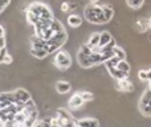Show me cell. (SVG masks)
Returning <instances> with one entry per match:
<instances>
[{
    "mask_svg": "<svg viewBox=\"0 0 151 127\" xmlns=\"http://www.w3.org/2000/svg\"><path fill=\"white\" fill-rule=\"evenodd\" d=\"M111 40H113L111 34H110L107 31L101 32V37H99V44H98V48H101V47H104V45L109 44V42L111 41Z\"/></svg>",
    "mask_w": 151,
    "mask_h": 127,
    "instance_id": "obj_19",
    "label": "cell"
},
{
    "mask_svg": "<svg viewBox=\"0 0 151 127\" xmlns=\"http://www.w3.org/2000/svg\"><path fill=\"white\" fill-rule=\"evenodd\" d=\"M56 118H57L58 126H76L77 125V121H74V118L64 109L57 110V117Z\"/></svg>",
    "mask_w": 151,
    "mask_h": 127,
    "instance_id": "obj_6",
    "label": "cell"
},
{
    "mask_svg": "<svg viewBox=\"0 0 151 127\" xmlns=\"http://www.w3.org/2000/svg\"><path fill=\"white\" fill-rule=\"evenodd\" d=\"M126 3H127V5L130 8H133V9H139V8L143 5L145 0H126Z\"/></svg>",
    "mask_w": 151,
    "mask_h": 127,
    "instance_id": "obj_23",
    "label": "cell"
},
{
    "mask_svg": "<svg viewBox=\"0 0 151 127\" xmlns=\"http://www.w3.org/2000/svg\"><path fill=\"white\" fill-rule=\"evenodd\" d=\"M83 103H85V102H83L82 97L80 95V93L73 94V95L70 97V99H69V102H68L69 107H72V109H80Z\"/></svg>",
    "mask_w": 151,
    "mask_h": 127,
    "instance_id": "obj_10",
    "label": "cell"
},
{
    "mask_svg": "<svg viewBox=\"0 0 151 127\" xmlns=\"http://www.w3.org/2000/svg\"><path fill=\"white\" fill-rule=\"evenodd\" d=\"M102 11H104L105 21L109 23V21L113 19V16H114V9H113V7L111 5H102Z\"/></svg>",
    "mask_w": 151,
    "mask_h": 127,
    "instance_id": "obj_17",
    "label": "cell"
},
{
    "mask_svg": "<svg viewBox=\"0 0 151 127\" xmlns=\"http://www.w3.org/2000/svg\"><path fill=\"white\" fill-rule=\"evenodd\" d=\"M150 40H151V33H150Z\"/></svg>",
    "mask_w": 151,
    "mask_h": 127,
    "instance_id": "obj_37",
    "label": "cell"
},
{
    "mask_svg": "<svg viewBox=\"0 0 151 127\" xmlns=\"http://www.w3.org/2000/svg\"><path fill=\"white\" fill-rule=\"evenodd\" d=\"M68 24L72 27V28H77V27H80L81 24H82V19L78 15H69L68 17Z\"/></svg>",
    "mask_w": 151,
    "mask_h": 127,
    "instance_id": "obj_16",
    "label": "cell"
},
{
    "mask_svg": "<svg viewBox=\"0 0 151 127\" xmlns=\"http://www.w3.org/2000/svg\"><path fill=\"white\" fill-rule=\"evenodd\" d=\"M107 72L110 73V75H111L113 78H115L117 81H119V80H123V78H126L129 74H126V73H123V72H121L119 69H118L117 66H113V67H107Z\"/></svg>",
    "mask_w": 151,
    "mask_h": 127,
    "instance_id": "obj_13",
    "label": "cell"
},
{
    "mask_svg": "<svg viewBox=\"0 0 151 127\" xmlns=\"http://www.w3.org/2000/svg\"><path fill=\"white\" fill-rule=\"evenodd\" d=\"M77 61H78V64H80L82 67H91V66H94L93 62H91L90 55H86V53L81 52V50H78Z\"/></svg>",
    "mask_w": 151,
    "mask_h": 127,
    "instance_id": "obj_8",
    "label": "cell"
},
{
    "mask_svg": "<svg viewBox=\"0 0 151 127\" xmlns=\"http://www.w3.org/2000/svg\"><path fill=\"white\" fill-rule=\"evenodd\" d=\"M27 21H28L29 24H32V25L35 27L36 24H39L40 21H44V20H41V19H40L37 15H35L33 12H31V11L27 9Z\"/></svg>",
    "mask_w": 151,
    "mask_h": 127,
    "instance_id": "obj_20",
    "label": "cell"
},
{
    "mask_svg": "<svg viewBox=\"0 0 151 127\" xmlns=\"http://www.w3.org/2000/svg\"><path fill=\"white\" fill-rule=\"evenodd\" d=\"M7 47L5 48H1V49H0V62L3 64V60H4V57H5V55H7Z\"/></svg>",
    "mask_w": 151,
    "mask_h": 127,
    "instance_id": "obj_30",
    "label": "cell"
},
{
    "mask_svg": "<svg viewBox=\"0 0 151 127\" xmlns=\"http://www.w3.org/2000/svg\"><path fill=\"white\" fill-rule=\"evenodd\" d=\"M66 39H68V34H66V31L60 32V33L52 36L49 40H47V45H45V49L48 50V53H55L65 44Z\"/></svg>",
    "mask_w": 151,
    "mask_h": 127,
    "instance_id": "obj_2",
    "label": "cell"
},
{
    "mask_svg": "<svg viewBox=\"0 0 151 127\" xmlns=\"http://www.w3.org/2000/svg\"><path fill=\"white\" fill-rule=\"evenodd\" d=\"M80 95L82 97L83 102H89V101H93L94 99V95L91 93H89V91H80Z\"/></svg>",
    "mask_w": 151,
    "mask_h": 127,
    "instance_id": "obj_25",
    "label": "cell"
},
{
    "mask_svg": "<svg viewBox=\"0 0 151 127\" xmlns=\"http://www.w3.org/2000/svg\"><path fill=\"white\" fill-rule=\"evenodd\" d=\"M27 9L31 11V12H33L35 15H37L41 20H44V21L45 20H52L53 19V15H52V12H50V9L47 7V5L42 4V3H39V1L31 3Z\"/></svg>",
    "mask_w": 151,
    "mask_h": 127,
    "instance_id": "obj_3",
    "label": "cell"
},
{
    "mask_svg": "<svg viewBox=\"0 0 151 127\" xmlns=\"http://www.w3.org/2000/svg\"><path fill=\"white\" fill-rule=\"evenodd\" d=\"M147 78H149V80H151V69L147 70ZM149 80H147V81H149Z\"/></svg>",
    "mask_w": 151,
    "mask_h": 127,
    "instance_id": "obj_34",
    "label": "cell"
},
{
    "mask_svg": "<svg viewBox=\"0 0 151 127\" xmlns=\"http://www.w3.org/2000/svg\"><path fill=\"white\" fill-rule=\"evenodd\" d=\"M99 37H101V33H97V32L90 36V39H89V41H88V45L91 48V50H94L96 48H98Z\"/></svg>",
    "mask_w": 151,
    "mask_h": 127,
    "instance_id": "obj_18",
    "label": "cell"
},
{
    "mask_svg": "<svg viewBox=\"0 0 151 127\" xmlns=\"http://www.w3.org/2000/svg\"><path fill=\"white\" fill-rule=\"evenodd\" d=\"M55 65L61 70H65L69 69L72 65V57L66 50H57L55 56Z\"/></svg>",
    "mask_w": 151,
    "mask_h": 127,
    "instance_id": "obj_4",
    "label": "cell"
},
{
    "mask_svg": "<svg viewBox=\"0 0 151 127\" xmlns=\"http://www.w3.org/2000/svg\"><path fill=\"white\" fill-rule=\"evenodd\" d=\"M138 77L141 81H147L149 78H147V70H139L138 72Z\"/></svg>",
    "mask_w": 151,
    "mask_h": 127,
    "instance_id": "obj_28",
    "label": "cell"
},
{
    "mask_svg": "<svg viewBox=\"0 0 151 127\" xmlns=\"http://www.w3.org/2000/svg\"><path fill=\"white\" fill-rule=\"evenodd\" d=\"M137 27H138V29L141 32H145L147 29V27H149V24L145 23L143 20H138V21H137Z\"/></svg>",
    "mask_w": 151,
    "mask_h": 127,
    "instance_id": "obj_26",
    "label": "cell"
},
{
    "mask_svg": "<svg viewBox=\"0 0 151 127\" xmlns=\"http://www.w3.org/2000/svg\"><path fill=\"white\" fill-rule=\"evenodd\" d=\"M78 127H85V126H90V127H97L99 126V122L96 119V118H82V119L77 121Z\"/></svg>",
    "mask_w": 151,
    "mask_h": 127,
    "instance_id": "obj_11",
    "label": "cell"
},
{
    "mask_svg": "<svg viewBox=\"0 0 151 127\" xmlns=\"http://www.w3.org/2000/svg\"><path fill=\"white\" fill-rule=\"evenodd\" d=\"M31 42H32V48L33 49H41V48H45V45H47V41L42 40L41 37L36 36V34H35V37L31 39Z\"/></svg>",
    "mask_w": 151,
    "mask_h": 127,
    "instance_id": "obj_15",
    "label": "cell"
},
{
    "mask_svg": "<svg viewBox=\"0 0 151 127\" xmlns=\"http://www.w3.org/2000/svg\"><path fill=\"white\" fill-rule=\"evenodd\" d=\"M89 1L93 3V4H97V3H98V0H89Z\"/></svg>",
    "mask_w": 151,
    "mask_h": 127,
    "instance_id": "obj_35",
    "label": "cell"
},
{
    "mask_svg": "<svg viewBox=\"0 0 151 127\" xmlns=\"http://www.w3.org/2000/svg\"><path fill=\"white\" fill-rule=\"evenodd\" d=\"M117 67L121 70V72L126 73V74H129V73H130V65H129V62L126 60H119V61H118Z\"/></svg>",
    "mask_w": 151,
    "mask_h": 127,
    "instance_id": "obj_22",
    "label": "cell"
},
{
    "mask_svg": "<svg viewBox=\"0 0 151 127\" xmlns=\"http://www.w3.org/2000/svg\"><path fill=\"white\" fill-rule=\"evenodd\" d=\"M15 102H16V98H15V94L13 93H1L0 94V103H1L3 106L15 103Z\"/></svg>",
    "mask_w": 151,
    "mask_h": 127,
    "instance_id": "obj_12",
    "label": "cell"
},
{
    "mask_svg": "<svg viewBox=\"0 0 151 127\" xmlns=\"http://www.w3.org/2000/svg\"><path fill=\"white\" fill-rule=\"evenodd\" d=\"M5 47H7V44H5V36H3V37H0V49Z\"/></svg>",
    "mask_w": 151,
    "mask_h": 127,
    "instance_id": "obj_32",
    "label": "cell"
},
{
    "mask_svg": "<svg viewBox=\"0 0 151 127\" xmlns=\"http://www.w3.org/2000/svg\"><path fill=\"white\" fill-rule=\"evenodd\" d=\"M117 90H119V91H133V89H134V86H133V82H131L130 80H129L127 77L126 78H123V80H119L117 82Z\"/></svg>",
    "mask_w": 151,
    "mask_h": 127,
    "instance_id": "obj_9",
    "label": "cell"
},
{
    "mask_svg": "<svg viewBox=\"0 0 151 127\" xmlns=\"http://www.w3.org/2000/svg\"><path fill=\"white\" fill-rule=\"evenodd\" d=\"M3 36H5V31H4V28L0 25V37H3Z\"/></svg>",
    "mask_w": 151,
    "mask_h": 127,
    "instance_id": "obj_33",
    "label": "cell"
},
{
    "mask_svg": "<svg viewBox=\"0 0 151 127\" xmlns=\"http://www.w3.org/2000/svg\"><path fill=\"white\" fill-rule=\"evenodd\" d=\"M31 53L36 58H45L48 55H49V53H48V50L45 49V48H41V49H33V48H31Z\"/></svg>",
    "mask_w": 151,
    "mask_h": 127,
    "instance_id": "obj_21",
    "label": "cell"
},
{
    "mask_svg": "<svg viewBox=\"0 0 151 127\" xmlns=\"http://www.w3.org/2000/svg\"><path fill=\"white\" fill-rule=\"evenodd\" d=\"M61 11H63V12H68V11H70V5H69L68 1H64L63 4H61Z\"/></svg>",
    "mask_w": 151,
    "mask_h": 127,
    "instance_id": "obj_29",
    "label": "cell"
},
{
    "mask_svg": "<svg viewBox=\"0 0 151 127\" xmlns=\"http://www.w3.org/2000/svg\"><path fill=\"white\" fill-rule=\"evenodd\" d=\"M12 62V57H11L9 55H5V57H4V60H3V64H11Z\"/></svg>",
    "mask_w": 151,
    "mask_h": 127,
    "instance_id": "obj_31",
    "label": "cell"
},
{
    "mask_svg": "<svg viewBox=\"0 0 151 127\" xmlns=\"http://www.w3.org/2000/svg\"><path fill=\"white\" fill-rule=\"evenodd\" d=\"M13 94H15V98H16V103L24 105L25 102H28L29 99H32L31 94L27 90H24V89H17V90L13 91Z\"/></svg>",
    "mask_w": 151,
    "mask_h": 127,
    "instance_id": "obj_7",
    "label": "cell"
},
{
    "mask_svg": "<svg viewBox=\"0 0 151 127\" xmlns=\"http://www.w3.org/2000/svg\"><path fill=\"white\" fill-rule=\"evenodd\" d=\"M113 52H114V56H117L119 60H126V52H125V50H123L121 47L115 45L114 49H113Z\"/></svg>",
    "mask_w": 151,
    "mask_h": 127,
    "instance_id": "obj_24",
    "label": "cell"
},
{
    "mask_svg": "<svg viewBox=\"0 0 151 127\" xmlns=\"http://www.w3.org/2000/svg\"><path fill=\"white\" fill-rule=\"evenodd\" d=\"M139 110L147 118H151V90L147 89L139 101Z\"/></svg>",
    "mask_w": 151,
    "mask_h": 127,
    "instance_id": "obj_5",
    "label": "cell"
},
{
    "mask_svg": "<svg viewBox=\"0 0 151 127\" xmlns=\"http://www.w3.org/2000/svg\"><path fill=\"white\" fill-rule=\"evenodd\" d=\"M72 89L70 83L69 82H65V81H58L57 83H56V90H57V93L60 94H66L69 93Z\"/></svg>",
    "mask_w": 151,
    "mask_h": 127,
    "instance_id": "obj_14",
    "label": "cell"
},
{
    "mask_svg": "<svg viewBox=\"0 0 151 127\" xmlns=\"http://www.w3.org/2000/svg\"><path fill=\"white\" fill-rule=\"evenodd\" d=\"M83 16L85 19L91 24H105V17H104V11H102V5L98 4H90L85 8L83 11Z\"/></svg>",
    "mask_w": 151,
    "mask_h": 127,
    "instance_id": "obj_1",
    "label": "cell"
},
{
    "mask_svg": "<svg viewBox=\"0 0 151 127\" xmlns=\"http://www.w3.org/2000/svg\"><path fill=\"white\" fill-rule=\"evenodd\" d=\"M9 3H11V0H0V13L9 5Z\"/></svg>",
    "mask_w": 151,
    "mask_h": 127,
    "instance_id": "obj_27",
    "label": "cell"
},
{
    "mask_svg": "<svg viewBox=\"0 0 151 127\" xmlns=\"http://www.w3.org/2000/svg\"><path fill=\"white\" fill-rule=\"evenodd\" d=\"M147 24H149V27H150V28H151V17L149 19V21H147Z\"/></svg>",
    "mask_w": 151,
    "mask_h": 127,
    "instance_id": "obj_36",
    "label": "cell"
}]
</instances>
